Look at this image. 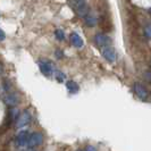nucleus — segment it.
<instances>
[{
  "label": "nucleus",
  "mask_w": 151,
  "mask_h": 151,
  "mask_svg": "<svg viewBox=\"0 0 151 151\" xmlns=\"http://www.w3.org/2000/svg\"><path fill=\"white\" fill-rule=\"evenodd\" d=\"M42 142H43V134L40 132H33L32 134H30L29 141H27V147L33 149V148L41 145Z\"/></svg>",
  "instance_id": "obj_1"
},
{
  "label": "nucleus",
  "mask_w": 151,
  "mask_h": 151,
  "mask_svg": "<svg viewBox=\"0 0 151 151\" xmlns=\"http://www.w3.org/2000/svg\"><path fill=\"white\" fill-rule=\"evenodd\" d=\"M30 122H31V114L27 110H25L22 114H19V116H18V118L16 121V127L17 129H22L24 126H26Z\"/></svg>",
  "instance_id": "obj_2"
},
{
  "label": "nucleus",
  "mask_w": 151,
  "mask_h": 151,
  "mask_svg": "<svg viewBox=\"0 0 151 151\" xmlns=\"http://www.w3.org/2000/svg\"><path fill=\"white\" fill-rule=\"evenodd\" d=\"M29 137H30V133L27 129H21L17 135H16V143L18 147H24L27 144L29 141Z\"/></svg>",
  "instance_id": "obj_3"
},
{
  "label": "nucleus",
  "mask_w": 151,
  "mask_h": 151,
  "mask_svg": "<svg viewBox=\"0 0 151 151\" xmlns=\"http://www.w3.org/2000/svg\"><path fill=\"white\" fill-rule=\"evenodd\" d=\"M94 41H96V45H99V47H101V48L110 47V43H111L110 38H108L107 35L102 34V33H98V34H96V37H94Z\"/></svg>",
  "instance_id": "obj_4"
},
{
  "label": "nucleus",
  "mask_w": 151,
  "mask_h": 151,
  "mask_svg": "<svg viewBox=\"0 0 151 151\" xmlns=\"http://www.w3.org/2000/svg\"><path fill=\"white\" fill-rule=\"evenodd\" d=\"M102 56L104 58L108 60L109 63H114V61L117 59V53H116V50L114 49L113 47H106L102 49Z\"/></svg>",
  "instance_id": "obj_5"
},
{
  "label": "nucleus",
  "mask_w": 151,
  "mask_h": 151,
  "mask_svg": "<svg viewBox=\"0 0 151 151\" xmlns=\"http://www.w3.org/2000/svg\"><path fill=\"white\" fill-rule=\"evenodd\" d=\"M39 67H40V70L47 76H50L52 75L53 73V67H52V64L49 63V61H39Z\"/></svg>",
  "instance_id": "obj_6"
},
{
  "label": "nucleus",
  "mask_w": 151,
  "mask_h": 151,
  "mask_svg": "<svg viewBox=\"0 0 151 151\" xmlns=\"http://www.w3.org/2000/svg\"><path fill=\"white\" fill-rule=\"evenodd\" d=\"M134 92H135L136 96L140 99H142V100H145V99L148 98V96H149L147 89L144 88L142 84H140V83L134 84Z\"/></svg>",
  "instance_id": "obj_7"
},
{
  "label": "nucleus",
  "mask_w": 151,
  "mask_h": 151,
  "mask_svg": "<svg viewBox=\"0 0 151 151\" xmlns=\"http://www.w3.org/2000/svg\"><path fill=\"white\" fill-rule=\"evenodd\" d=\"M4 101H5V104L8 105V106L14 107L18 104L19 98H18V96H16L15 93H6L5 97H4Z\"/></svg>",
  "instance_id": "obj_8"
},
{
  "label": "nucleus",
  "mask_w": 151,
  "mask_h": 151,
  "mask_svg": "<svg viewBox=\"0 0 151 151\" xmlns=\"http://www.w3.org/2000/svg\"><path fill=\"white\" fill-rule=\"evenodd\" d=\"M70 42H72V45L76 47V48H82L84 45L83 42V39L81 38L77 33H72L70 34Z\"/></svg>",
  "instance_id": "obj_9"
},
{
  "label": "nucleus",
  "mask_w": 151,
  "mask_h": 151,
  "mask_svg": "<svg viewBox=\"0 0 151 151\" xmlns=\"http://www.w3.org/2000/svg\"><path fill=\"white\" fill-rule=\"evenodd\" d=\"M66 88H67V90L70 92V93H76L77 91H78V84L74 82V81H68L67 83H66Z\"/></svg>",
  "instance_id": "obj_10"
},
{
  "label": "nucleus",
  "mask_w": 151,
  "mask_h": 151,
  "mask_svg": "<svg viewBox=\"0 0 151 151\" xmlns=\"http://www.w3.org/2000/svg\"><path fill=\"white\" fill-rule=\"evenodd\" d=\"M85 19H86V21H85L86 25H88V26H91V27H92V26H94V25L98 23L97 18H96L94 16H89V15H88L86 17H85Z\"/></svg>",
  "instance_id": "obj_11"
},
{
  "label": "nucleus",
  "mask_w": 151,
  "mask_h": 151,
  "mask_svg": "<svg viewBox=\"0 0 151 151\" xmlns=\"http://www.w3.org/2000/svg\"><path fill=\"white\" fill-rule=\"evenodd\" d=\"M55 35H56V38L58 39L59 41H64V40H65V32H64L63 30H60V29L56 30Z\"/></svg>",
  "instance_id": "obj_12"
},
{
  "label": "nucleus",
  "mask_w": 151,
  "mask_h": 151,
  "mask_svg": "<svg viewBox=\"0 0 151 151\" xmlns=\"http://www.w3.org/2000/svg\"><path fill=\"white\" fill-rule=\"evenodd\" d=\"M64 78H65V75H64V74H61V73H57V80H58L59 82H63V81H64Z\"/></svg>",
  "instance_id": "obj_13"
},
{
  "label": "nucleus",
  "mask_w": 151,
  "mask_h": 151,
  "mask_svg": "<svg viewBox=\"0 0 151 151\" xmlns=\"http://www.w3.org/2000/svg\"><path fill=\"white\" fill-rule=\"evenodd\" d=\"M6 39V34H5V32L0 29V41H4Z\"/></svg>",
  "instance_id": "obj_14"
},
{
  "label": "nucleus",
  "mask_w": 151,
  "mask_h": 151,
  "mask_svg": "<svg viewBox=\"0 0 151 151\" xmlns=\"http://www.w3.org/2000/svg\"><path fill=\"white\" fill-rule=\"evenodd\" d=\"M85 151H97V150H96V148H94L93 145H88Z\"/></svg>",
  "instance_id": "obj_15"
},
{
  "label": "nucleus",
  "mask_w": 151,
  "mask_h": 151,
  "mask_svg": "<svg viewBox=\"0 0 151 151\" xmlns=\"http://www.w3.org/2000/svg\"><path fill=\"white\" fill-rule=\"evenodd\" d=\"M147 34H148V37L151 38V26H149V27L147 29Z\"/></svg>",
  "instance_id": "obj_16"
},
{
  "label": "nucleus",
  "mask_w": 151,
  "mask_h": 151,
  "mask_svg": "<svg viewBox=\"0 0 151 151\" xmlns=\"http://www.w3.org/2000/svg\"><path fill=\"white\" fill-rule=\"evenodd\" d=\"M2 73V67H1V65H0V74Z\"/></svg>",
  "instance_id": "obj_17"
},
{
  "label": "nucleus",
  "mask_w": 151,
  "mask_h": 151,
  "mask_svg": "<svg viewBox=\"0 0 151 151\" xmlns=\"http://www.w3.org/2000/svg\"><path fill=\"white\" fill-rule=\"evenodd\" d=\"M150 98H151V92H150Z\"/></svg>",
  "instance_id": "obj_18"
},
{
  "label": "nucleus",
  "mask_w": 151,
  "mask_h": 151,
  "mask_svg": "<svg viewBox=\"0 0 151 151\" xmlns=\"http://www.w3.org/2000/svg\"><path fill=\"white\" fill-rule=\"evenodd\" d=\"M76 151H82V150H76Z\"/></svg>",
  "instance_id": "obj_19"
},
{
  "label": "nucleus",
  "mask_w": 151,
  "mask_h": 151,
  "mask_svg": "<svg viewBox=\"0 0 151 151\" xmlns=\"http://www.w3.org/2000/svg\"><path fill=\"white\" fill-rule=\"evenodd\" d=\"M31 151H35V150H31Z\"/></svg>",
  "instance_id": "obj_20"
},
{
  "label": "nucleus",
  "mask_w": 151,
  "mask_h": 151,
  "mask_svg": "<svg viewBox=\"0 0 151 151\" xmlns=\"http://www.w3.org/2000/svg\"><path fill=\"white\" fill-rule=\"evenodd\" d=\"M150 13H151V9H150Z\"/></svg>",
  "instance_id": "obj_21"
}]
</instances>
